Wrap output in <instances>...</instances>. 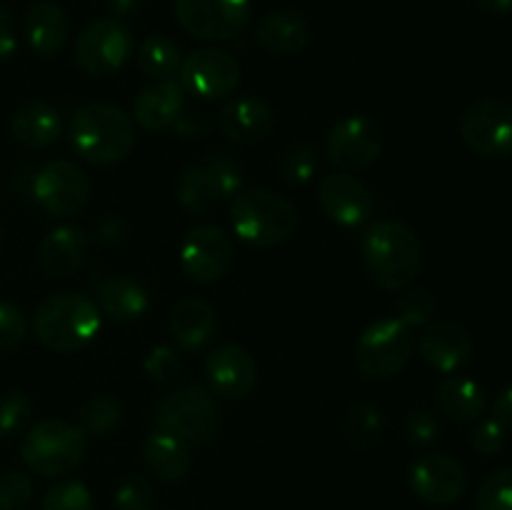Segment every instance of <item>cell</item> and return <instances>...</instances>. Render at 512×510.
Returning <instances> with one entry per match:
<instances>
[{"label": "cell", "instance_id": "cb8c5ba5", "mask_svg": "<svg viewBox=\"0 0 512 510\" xmlns=\"http://www.w3.org/2000/svg\"><path fill=\"white\" fill-rule=\"evenodd\" d=\"M143 463L163 483H178L193 468V445L175 433L155 428L143 443Z\"/></svg>", "mask_w": 512, "mask_h": 510}, {"label": "cell", "instance_id": "7c38bea8", "mask_svg": "<svg viewBox=\"0 0 512 510\" xmlns=\"http://www.w3.org/2000/svg\"><path fill=\"white\" fill-rule=\"evenodd\" d=\"M460 138L475 155L510 158L512 155V103L505 98L475 100L460 115Z\"/></svg>", "mask_w": 512, "mask_h": 510}, {"label": "cell", "instance_id": "484cf974", "mask_svg": "<svg viewBox=\"0 0 512 510\" xmlns=\"http://www.w3.org/2000/svg\"><path fill=\"white\" fill-rule=\"evenodd\" d=\"M98 308L115 323H130L150 310V293L130 275H108L95 285Z\"/></svg>", "mask_w": 512, "mask_h": 510}, {"label": "cell", "instance_id": "277c9868", "mask_svg": "<svg viewBox=\"0 0 512 510\" xmlns=\"http://www.w3.org/2000/svg\"><path fill=\"white\" fill-rule=\"evenodd\" d=\"M235 235L253 248L285 243L298 228V210L288 198L268 188H243L230 203Z\"/></svg>", "mask_w": 512, "mask_h": 510}, {"label": "cell", "instance_id": "4fadbf2b", "mask_svg": "<svg viewBox=\"0 0 512 510\" xmlns=\"http://www.w3.org/2000/svg\"><path fill=\"white\" fill-rule=\"evenodd\" d=\"M178 80L188 95L215 103L235 93L240 85V63L223 48H198L183 58Z\"/></svg>", "mask_w": 512, "mask_h": 510}, {"label": "cell", "instance_id": "5b68a950", "mask_svg": "<svg viewBox=\"0 0 512 510\" xmlns=\"http://www.w3.org/2000/svg\"><path fill=\"white\" fill-rule=\"evenodd\" d=\"M88 455V435L80 425L60 418L35 423L20 445V458L33 473L43 478H60L73 473Z\"/></svg>", "mask_w": 512, "mask_h": 510}, {"label": "cell", "instance_id": "9a60e30c", "mask_svg": "<svg viewBox=\"0 0 512 510\" xmlns=\"http://www.w3.org/2000/svg\"><path fill=\"white\" fill-rule=\"evenodd\" d=\"M410 490L418 495L423 503L443 508L455 503L468 488V473L460 465V460L450 458L445 453H425L410 465Z\"/></svg>", "mask_w": 512, "mask_h": 510}, {"label": "cell", "instance_id": "d6a6232c", "mask_svg": "<svg viewBox=\"0 0 512 510\" xmlns=\"http://www.w3.org/2000/svg\"><path fill=\"white\" fill-rule=\"evenodd\" d=\"M475 510H512V465L495 470L480 483Z\"/></svg>", "mask_w": 512, "mask_h": 510}, {"label": "cell", "instance_id": "1f68e13d", "mask_svg": "<svg viewBox=\"0 0 512 510\" xmlns=\"http://www.w3.org/2000/svg\"><path fill=\"white\" fill-rule=\"evenodd\" d=\"M123 423V405L108 393L93 395L80 408V428L90 438H108Z\"/></svg>", "mask_w": 512, "mask_h": 510}, {"label": "cell", "instance_id": "7dc6e473", "mask_svg": "<svg viewBox=\"0 0 512 510\" xmlns=\"http://www.w3.org/2000/svg\"><path fill=\"white\" fill-rule=\"evenodd\" d=\"M18 50V38H15L13 15L8 8L0 5V63H8Z\"/></svg>", "mask_w": 512, "mask_h": 510}, {"label": "cell", "instance_id": "74e56055", "mask_svg": "<svg viewBox=\"0 0 512 510\" xmlns=\"http://www.w3.org/2000/svg\"><path fill=\"white\" fill-rule=\"evenodd\" d=\"M43 510H93V495L80 480H65L45 493Z\"/></svg>", "mask_w": 512, "mask_h": 510}, {"label": "cell", "instance_id": "836d02e7", "mask_svg": "<svg viewBox=\"0 0 512 510\" xmlns=\"http://www.w3.org/2000/svg\"><path fill=\"white\" fill-rule=\"evenodd\" d=\"M113 503L118 510H155L158 495L153 483L143 475H125L113 493Z\"/></svg>", "mask_w": 512, "mask_h": 510}, {"label": "cell", "instance_id": "8fae6325", "mask_svg": "<svg viewBox=\"0 0 512 510\" xmlns=\"http://www.w3.org/2000/svg\"><path fill=\"white\" fill-rule=\"evenodd\" d=\"M90 178L73 160H50L33 180V198L50 218L78 215L90 200Z\"/></svg>", "mask_w": 512, "mask_h": 510}, {"label": "cell", "instance_id": "d590c367", "mask_svg": "<svg viewBox=\"0 0 512 510\" xmlns=\"http://www.w3.org/2000/svg\"><path fill=\"white\" fill-rule=\"evenodd\" d=\"M318 170V150L310 143H298L293 148L285 150L283 160H280V173L290 185L308 183Z\"/></svg>", "mask_w": 512, "mask_h": 510}, {"label": "cell", "instance_id": "b9f144b4", "mask_svg": "<svg viewBox=\"0 0 512 510\" xmlns=\"http://www.w3.org/2000/svg\"><path fill=\"white\" fill-rule=\"evenodd\" d=\"M143 368L145 375H148L153 383H170V380H175L183 373V360H180L175 348H170V345H158V348H153L148 353Z\"/></svg>", "mask_w": 512, "mask_h": 510}, {"label": "cell", "instance_id": "f907efd6", "mask_svg": "<svg viewBox=\"0 0 512 510\" xmlns=\"http://www.w3.org/2000/svg\"><path fill=\"white\" fill-rule=\"evenodd\" d=\"M473 5L488 15L512 13V0H473Z\"/></svg>", "mask_w": 512, "mask_h": 510}, {"label": "cell", "instance_id": "8992f818", "mask_svg": "<svg viewBox=\"0 0 512 510\" xmlns=\"http://www.w3.org/2000/svg\"><path fill=\"white\" fill-rule=\"evenodd\" d=\"M153 420L158 428L175 433L185 443L205 445L223 428V410L203 385H183L158 400Z\"/></svg>", "mask_w": 512, "mask_h": 510}, {"label": "cell", "instance_id": "7bdbcfd3", "mask_svg": "<svg viewBox=\"0 0 512 510\" xmlns=\"http://www.w3.org/2000/svg\"><path fill=\"white\" fill-rule=\"evenodd\" d=\"M505 440H508V430L493 418L478 420L473 433H470V445H473L475 453L483 455V458H493V455H498L500 450L505 448Z\"/></svg>", "mask_w": 512, "mask_h": 510}, {"label": "cell", "instance_id": "ffe728a7", "mask_svg": "<svg viewBox=\"0 0 512 510\" xmlns=\"http://www.w3.org/2000/svg\"><path fill=\"white\" fill-rule=\"evenodd\" d=\"M90 248V235L80 225L65 223L48 230L38 245V263L50 278H68L80 265Z\"/></svg>", "mask_w": 512, "mask_h": 510}, {"label": "cell", "instance_id": "5bb4252c", "mask_svg": "<svg viewBox=\"0 0 512 510\" xmlns=\"http://www.w3.org/2000/svg\"><path fill=\"white\" fill-rule=\"evenodd\" d=\"M235 243L220 225H195L180 243V268L193 283H218L233 268Z\"/></svg>", "mask_w": 512, "mask_h": 510}, {"label": "cell", "instance_id": "2e32d148", "mask_svg": "<svg viewBox=\"0 0 512 510\" xmlns=\"http://www.w3.org/2000/svg\"><path fill=\"white\" fill-rule=\"evenodd\" d=\"M205 378L218 398L240 403L258 385V365L243 345L223 343L205 358Z\"/></svg>", "mask_w": 512, "mask_h": 510}, {"label": "cell", "instance_id": "44dd1931", "mask_svg": "<svg viewBox=\"0 0 512 510\" xmlns=\"http://www.w3.org/2000/svg\"><path fill=\"white\" fill-rule=\"evenodd\" d=\"M188 93L178 78L155 80L153 85L140 90L133 100V120L148 133L168 130L185 108Z\"/></svg>", "mask_w": 512, "mask_h": 510}, {"label": "cell", "instance_id": "30bf717a", "mask_svg": "<svg viewBox=\"0 0 512 510\" xmlns=\"http://www.w3.org/2000/svg\"><path fill=\"white\" fill-rule=\"evenodd\" d=\"M383 128L368 115H345L325 135V155L340 173H363L380 158Z\"/></svg>", "mask_w": 512, "mask_h": 510}, {"label": "cell", "instance_id": "f1b7e54d", "mask_svg": "<svg viewBox=\"0 0 512 510\" xmlns=\"http://www.w3.org/2000/svg\"><path fill=\"white\" fill-rule=\"evenodd\" d=\"M175 195H178L180 208L188 215H205L215 203L223 200L218 183H215L213 173L205 165V160L183 170V175L178 180V193Z\"/></svg>", "mask_w": 512, "mask_h": 510}, {"label": "cell", "instance_id": "603a6c76", "mask_svg": "<svg viewBox=\"0 0 512 510\" xmlns=\"http://www.w3.org/2000/svg\"><path fill=\"white\" fill-rule=\"evenodd\" d=\"M168 330L175 345L185 353H195L210 345L218 333V315L215 308L203 298H183L173 308L168 320Z\"/></svg>", "mask_w": 512, "mask_h": 510}, {"label": "cell", "instance_id": "8d00e7d4", "mask_svg": "<svg viewBox=\"0 0 512 510\" xmlns=\"http://www.w3.org/2000/svg\"><path fill=\"white\" fill-rule=\"evenodd\" d=\"M435 310H438V303H435L433 295L425 288H413L405 290V295H400L398 303H395V318L403 320L408 328L413 325H425L433 320Z\"/></svg>", "mask_w": 512, "mask_h": 510}, {"label": "cell", "instance_id": "3957f363", "mask_svg": "<svg viewBox=\"0 0 512 510\" xmlns=\"http://www.w3.org/2000/svg\"><path fill=\"white\" fill-rule=\"evenodd\" d=\"M33 333L40 345L55 353H75L93 343L100 333V308L80 293H55L38 303Z\"/></svg>", "mask_w": 512, "mask_h": 510}, {"label": "cell", "instance_id": "9c48e42d", "mask_svg": "<svg viewBox=\"0 0 512 510\" xmlns=\"http://www.w3.org/2000/svg\"><path fill=\"white\" fill-rule=\"evenodd\" d=\"M175 18L183 30L205 43H228L243 35L253 20L250 0H175Z\"/></svg>", "mask_w": 512, "mask_h": 510}, {"label": "cell", "instance_id": "60d3db41", "mask_svg": "<svg viewBox=\"0 0 512 510\" xmlns=\"http://www.w3.org/2000/svg\"><path fill=\"white\" fill-rule=\"evenodd\" d=\"M33 500V480L20 470L0 475V510H25Z\"/></svg>", "mask_w": 512, "mask_h": 510}, {"label": "cell", "instance_id": "f35d334b", "mask_svg": "<svg viewBox=\"0 0 512 510\" xmlns=\"http://www.w3.org/2000/svg\"><path fill=\"white\" fill-rule=\"evenodd\" d=\"M403 435L410 445H418V448H428V445L438 443L440 440V420L433 410H410L405 415L403 423Z\"/></svg>", "mask_w": 512, "mask_h": 510}, {"label": "cell", "instance_id": "f546056e", "mask_svg": "<svg viewBox=\"0 0 512 510\" xmlns=\"http://www.w3.org/2000/svg\"><path fill=\"white\" fill-rule=\"evenodd\" d=\"M183 63L180 45L168 35H150L138 48V65L148 78L168 80L175 78Z\"/></svg>", "mask_w": 512, "mask_h": 510}, {"label": "cell", "instance_id": "f6af8a7d", "mask_svg": "<svg viewBox=\"0 0 512 510\" xmlns=\"http://www.w3.org/2000/svg\"><path fill=\"white\" fill-rule=\"evenodd\" d=\"M175 133V138L180 140H200L210 133L213 128V120L208 118L205 110H195V108H183L180 115L175 118V123L170 125Z\"/></svg>", "mask_w": 512, "mask_h": 510}, {"label": "cell", "instance_id": "52a82bcc", "mask_svg": "<svg viewBox=\"0 0 512 510\" xmlns=\"http://www.w3.org/2000/svg\"><path fill=\"white\" fill-rule=\"evenodd\" d=\"M415 340L408 325L398 318L370 323L355 343V365L370 380H390L410 363Z\"/></svg>", "mask_w": 512, "mask_h": 510}, {"label": "cell", "instance_id": "4316f807", "mask_svg": "<svg viewBox=\"0 0 512 510\" xmlns=\"http://www.w3.org/2000/svg\"><path fill=\"white\" fill-rule=\"evenodd\" d=\"M10 133L25 148H50L63 135V120L53 105L43 100H28L15 108L10 118Z\"/></svg>", "mask_w": 512, "mask_h": 510}, {"label": "cell", "instance_id": "ac0fdd59", "mask_svg": "<svg viewBox=\"0 0 512 510\" xmlns=\"http://www.w3.org/2000/svg\"><path fill=\"white\" fill-rule=\"evenodd\" d=\"M218 128L233 143H263L275 128V113L268 100L258 98V95H240L220 108Z\"/></svg>", "mask_w": 512, "mask_h": 510}, {"label": "cell", "instance_id": "4dcf8cb0", "mask_svg": "<svg viewBox=\"0 0 512 510\" xmlns=\"http://www.w3.org/2000/svg\"><path fill=\"white\" fill-rule=\"evenodd\" d=\"M385 433V415L378 405L358 400L345 415V435L355 448H373Z\"/></svg>", "mask_w": 512, "mask_h": 510}, {"label": "cell", "instance_id": "681fc988", "mask_svg": "<svg viewBox=\"0 0 512 510\" xmlns=\"http://www.w3.org/2000/svg\"><path fill=\"white\" fill-rule=\"evenodd\" d=\"M145 0H110V10H113V18L125 20V18H133L143 10Z\"/></svg>", "mask_w": 512, "mask_h": 510}, {"label": "cell", "instance_id": "e0dca14e", "mask_svg": "<svg viewBox=\"0 0 512 510\" xmlns=\"http://www.w3.org/2000/svg\"><path fill=\"white\" fill-rule=\"evenodd\" d=\"M318 200L325 215L343 228H360L375 213L373 190L353 173H330L320 180Z\"/></svg>", "mask_w": 512, "mask_h": 510}, {"label": "cell", "instance_id": "6da1fadb", "mask_svg": "<svg viewBox=\"0 0 512 510\" xmlns=\"http://www.w3.org/2000/svg\"><path fill=\"white\" fill-rule=\"evenodd\" d=\"M363 260L383 290H408L423 268L418 233L400 220H375L363 235Z\"/></svg>", "mask_w": 512, "mask_h": 510}, {"label": "cell", "instance_id": "ee69618b", "mask_svg": "<svg viewBox=\"0 0 512 510\" xmlns=\"http://www.w3.org/2000/svg\"><path fill=\"white\" fill-rule=\"evenodd\" d=\"M28 335V318L15 303L0 300V350L15 348Z\"/></svg>", "mask_w": 512, "mask_h": 510}, {"label": "cell", "instance_id": "c3c4849f", "mask_svg": "<svg viewBox=\"0 0 512 510\" xmlns=\"http://www.w3.org/2000/svg\"><path fill=\"white\" fill-rule=\"evenodd\" d=\"M490 418L498 420L505 430H512V385L503 388L498 393V398L490 405Z\"/></svg>", "mask_w": 512, "mask_h": 510}, {"label": "cell", "instance_id": "816d5d0a", "mask_svg": "<svg viewBox=\"0 0 512 510\" xmlns=\"http://www.w3.org/2000/svg\"><path fill=\"white\" fill-rule=\"evenodd\" d=\"M0 240H3V230H0Z\"/></svg>", "mask_w": 512, "mask_h": 510}, {"label": "cell", "instance_id": "83f0119b", "mask_svg": "<svg viewBox=\"0 0 512 510\" xmlns=\"http://www.w3.org/2000/svg\"><path fill=\"white\" fill-rule=\"evenodd\" d=\"M435 405L445 418L455 423H478L485 413V390L483 385L470 378H445L435 390Z\"/></svg>", "mask_w": 512, "mask_h": 510}, {"label": "cell", "instance_id": "ba28073f", "mask_svg": "<svg viewBox=\"0 0 512 510\" xmlns=\"http://www.w3.org/2000/svg\"><path fill=\"white\" fill-rule=\"evenodd\" d=\"M135 50L133 30L118 18H98L75 38L73 60L83 73L105 78L123 68Z\"/></svg>", "mask_w": 512, "mask_h": 510}, {"label": "cell", "instance_id": "d6986e66", "mask_svg": "<svg viewBox=\"0 0 512 510\" xmlns=\"http://www.w3.org/2000/svg\"><path fill=\"white\" fill-rule=\"evenodd\" d=\"M473 353V338L468 328L453 320L428 325L418 338V355L440 373H455L463 368Z\"/></svg>", "mask_w": 512, "mask_h": 510}, {"label": "cell", "instance_id": "7a4b0ae2", "mask_svg": "<svg viewBox=\"0 0 512 510\" xmlns=\"http://www.w3.org/2000/svg\"><path fill=\"white\" fill-rule=\"evenodd\" d=\"M70 148L90 165H113L135 148L133 115L110 103H88L78 108L68 125Z\"/></svg>", "mask_w": 512, "mask_h": 510}, {"label": "cell", "instance_id": "7402d4cb", "mask_svg": "<svg viewBox=\"0 0 512 510\" xmlns=\"http://www.w3.org/2000/svg\"><path fill=\"white\" fill-rule=\"evenodd\" d=\"M23 33L35 55H40V58H53L68 43L70 18L60 3L38 0L25 13Z\"/></svg>", "mask_w": 512, "mask_h": 510}, {"label": "cell", "instance_id": "bcb514c9", "mask_svg": "<svg viewBox=\"0 0 512 510\" xmlns=\"http://www.w3.org/2000/svg\"><path fill=\"white\" fill-rule=\"evenodd\" d=\"M128 233H130L128 220H125L123 215L108 213L103 215V218L95 220L90 238H93L95 243L105 245V248H115V245H120L125 238H128Z\"/></svg>", "mask_w": 512, "mask_h": 510}, {"label": "cell", "instance_id": "d4e9b609", "mask_svg": "<svg viewBox=\"0 0 512 510\" xmlns=\"http://www.w3.org/2000/svg\"><path fill=\"white\" fill-rule=\"evenodd\" d=\"M255 43L273 55H298L308 48L310 28L293 10H270L255 23Z\"/></svg>", "mask_w": 512, "mask_h": 510}, {"label": "cell", "instance_id": "ab89813d", "mask_svg": "<svg viewBox=\"0 0 512 510\" xmlns=\"http://www.w3.org/2000/svg\"><path fill=\"white\" fill-rule=\"evenodd\" d=\"M205 165L213 173L215 183H218L220 195L225 198H233L238 190H243V168L235 158H230L228 153H210L208 158H203Z\"/></svg>", "mask_w": 512, "mask_h": 510}, {"label": "cell", "instance_id": "e575fe53", "mask_svg": "<svg viewBox=\"0 0 512 510\" xmlns=\"http://www.w3.org/2000/svg\"><path fill=\"white\" fill-rule=\"evenodd\" d=\"M33 418V403L20 390H5L0 393V435L10 438V435L20 433L25 425Z\"/></svg>", "mask_w": 512, "mask_h": 510}]
</instances>
